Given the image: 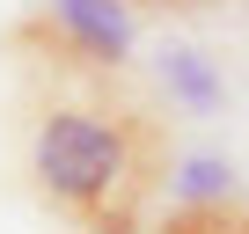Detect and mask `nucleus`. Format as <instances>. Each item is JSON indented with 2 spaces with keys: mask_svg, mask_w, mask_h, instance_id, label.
Segmentation results:
<instances>
[{
  "mask_svg": "<svg viewBox=\"0 0 249 234\" xmlns=\"http://www.w3.org/2000/svg\"><path fill=\"white\" fill-rule=\"evenodd\" d=\"M169 176V147L147 110L110 88H52L30 110V183L81 234H140V205Z\"/></svg>",
  "mask_w": 249,
  "mask_h": 234,
  "instance_id": "obj_1",
  "label": "nucleus"
},
{
  "mask_svg": "<svg viewBox=\"0 0 249 234\" xmlns=\"http://www.w3.org/2000/svg\"><path fill=\"white\" fill-rule=\"evenodd\" d=\"M44 30L52 44H66L81 66H117V59H132V0H44Z\"/></svg>",
  "mask_w": 249,
  "mask_h": 234,
  "instance_id": "obj_2",
  "label": "nucleus"
},
{
  "mask_svg": "<svg viewBox=\"0 0 249 234\" xmlns=\"http://www.w3.org/2000/svg\"><path fill=\"white\" fill-rule=\"evenodd\" d=\"M161 88H169L183 110H198V117L227 102V81H220V73H213V59H205V51H191V44H169V51H161Z\"/></svg>",
  "mask_w": 249,
  "mask_h": 234,
  "instance_id": "obj_3",
  "label": "nucleus"
},
{
  "mask_svg": "<svg viewBox=\"0 0 249 234\" xmlns=\"http://www.w3.org/2000/svg\"><path fill=\"white\" fill-rule=\"evenodd\" d=\"M176 205H234V168L220 154H191L176 168Z\"/></svg>",
  "mask_w": 249,
  "mask_h": 234,
  "instance_id": "obj_4",
  "label": "nucleus"
},
{
  "mask_svg": "<svg viewBox=\"0 0 249 234\" xmlns=\"http://www.w3.org/2000/svg\"><path fill=\"white\" fill-rule=\"evenodd\" d=\"M154 234H249V212L242 205H176Z\"/></svg>",
  "mask_w": 249,
  "mask_h": 234,
  "instance_id": "obj_5",
  "label": "nucleus"
},
{
  "mask_svg": "<svg viewBox=\"0 0 249 234\" xmlns=\"http://www.w3.org/2000/svg\"><path fill=\"white\" fill-rule=\"evenodd\" d=\"M161 8H191V0H161Z\"/></svg>",
  "mask_w": 249,
  "mask_h": 234,
  "instance_id": "obj_6",
  "label": "nucleus"
}]
</instances>
